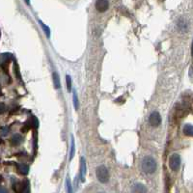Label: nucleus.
I'll use <instances>...</instances> for the list:
<instances>
[{
	"instance_id": "nucleus-1",
	"label": "nucleus",
	"mask_w": 193,
	"mask_h": 193,
	"mask_svg": "<svg viewBox=\"0 0 193 193\" xmlns=\"http://www.w3.org/2000/svg\"><path fill=\"white\" fill-rule=\"evenodd\" d=\"M141 167H142V170L145 174L152 175L156 171V169H158V163H156L155 159L153 158V156L148 155V156H145L143 158Z\"/></svg>"
},
{
	"instance_id": "nucleus-2",
	"label": "nucleus",
	"mask_w": 193,
	"mask_h": 193,
	"mask_svg": "<svg viewBox=\"0 0 193 193\" xmlns=\"http://www.w3.org/2000/svg\"><path fill=\"white\" fill-rule=\"evenodd\" d=\"M96 176L101 184H106L109 180V172L104 165H100L96 169Z\"/></svg>"
},
{
	"instance_id": "nucleus-3",
	"label": "nucleus",
	"mask_w": 193,
	"mask_h": 193,
	"mask_svg": "<svg viewBox=\"0 0 193 193\" xmlns=\"http://www.w3.org/2000/svg\"><path fill=\"white\" fill-rule=\"evenodd\" d=\"M180 163H182V159H180V155L179 154H173L169 158V167L174 172L179 171Z\"/></svg>"
},
{
	"instance_id": "nucleus-4",
	"label": "nucleus",
	"mask_w": 193,
	"mask_h": 193,
	"mask_svg": "<svg viewBox=\"0 0 193 193\" xmlns=\"http://www.w3.org/2000/svg\"><path fill=\"white\" fill-rule=\"evenodd\" d=\"M161 123V116L158 111H154L150 114L149 116V124L155 128V126H158Z\"/></svg>"
},
{
	"instance_id": "nucleus-5",
	"label": "nucleus",
	"mask_w": 193,
	"mask_h": 193,
	"mask_svg": "<svg viewBox=\"0 0 193 193\" xmlns=\"http://www.w3.org/2000/svg\"><path fill=\"white\" fill-rule=\"evenodd\" d=\"M95 8L100 13H104L109 8V0H96Z\"/></svg>"
},
{
	"instance_id": "nucleus-6",
	"label": "nucleus",
	"mask_w": 193,
	"mask_h": 193,
	"mask_svg": "<svg viewBox=\"0 0 193 193\" xmlns=\"http://www.w3.org/2000/svg\"><path fill=\"white\" fill-rule=\"evenodd\" d=\"M86 173H87L86 160L83 156H81V158H80V178H81V182H85Z\"/></svg>"
},
{
	"instance_id": "nucleus-7",
	"label": "nucleus",
	"mask_w": 193,
	"mask_h": 193,
	"mask_svg": "<svg viewBox=\"0 0 193 193\" xmlns=\"http://www.w3.org/2000/svg\"><path fill=\"white\" fill-rule=\"evenodd\" d=\"M132 192L133 193H147V188L143 184L136 183L132 186Z\"/></svg>"
},
{
	"instance_id": "nucleus-8",
	"label": "nucleus",
	"mask_w": 193,
	"mask_h": 193,
	"mask_svg": "<svg viewBox=\"0 0 193 193\" xmlns=\"http://www.w3.org/2000/svg\"><path fill=\"white\" fill-rule=\"evenodd\" d=\"M22 141H23V137L21 134H19V133L13 135V137H12V139H11V142L14 146H19L20 144L22 143Z\"/></svg>"
},
{
	"instance_id": "nucleus-9",
	"label": "nucleus",
	"mask_w": 193,
	"mask_h": 193,
	"mask_svg": "<svg viewBox=\"0 0 193 193\" xmlns=\"http://www.w3.org/2000/svg\"><path fill=\"white\" fill-rule=\"evenodd\" d=\"M52 79H53V85L55 87V89H60V87H61V81H60V77L57 72L54 71L52 74Z\"/></svg>"
},
{
	"instance_id": "nucleus-10",
	"label": "nucleus",
	"mask_w": 193,
	"mask_h": 193,
	"mask_svg": "<svg viewBox=\"0 0 193 193\" xmlns=\"http://www.w3.org/2000/svg\"><path fill=\"white\" fill-rule=\"evenodd\" d=\"M17 166V170L21 175H27L29 172V166L27 164H24V163H19L16 165Z\"/></svg>"
},
{
	"instance_id": "nucleus-11",
	"label": "nucleus",
	"mask_w": 193,
	"mask_h": 193,
	"mask_svg": "<svg viewBox=\"0 0 193 193\" xmlns=\"http://www.w3.org/2000/svg\"><path fill=\"white\" fill-rule=\"evenodd\" d=\"M75 154V139H74V135H71V149H70V156H69V160L71 161L72 158H74Z\"/></svg>"
},
{
	"instance_id": "nucleus-12",
	"label": "nucleus",
	"mask_w": 193,
	"mask_h": 193,
	"mask_svg": "<svg viewBox=\"0 0 193 193\" xmlns=\"http://www.w3.org/2000/svg\"><path fill=\"white\" fill-rule=\"evenodd\" d=\"M184 133L186 136H192L193 135V128L191 124H186L184 126Z\"/></svg>"
},
{
	"instance_id": "nucleus-13",
	"label": "nucleus",
	"mask_w": 193,
	"mask_h": 193,
	"mask_svg": "<svg viewBox=\"0 0 193 193\" xmlns=\"http://www.w3.org/2000/svg\"><path fill=\"white\" fill-rule=\"evenodd\" d=\"M39 23H40V25L42 26V28H43V30H44V32H45L46 37L47 38H50V29H49V27H47L46 24L43 21H41V20H39Z\"/></svg>"
},
{
	"instance_id": "nucleus-14",
	"label": "nucleus",
	"mask_w": 193,
	"mask_h": 193,
	"mask_svg": "<svg viewBox=\"0 0 193 193\" xmlns=\"http://www.w3.org/2000/svg\"><path fill=\"white\" fill-rule=\"evenodd\" d=\"M72 100H74L75 109V110H78V108H79V104H78V99H77L76 91H74V93H72Z\"/></svg>"
},
{
	"instance_id": "nucleus-15",
	"label": "nucleus",
	"mask_w": 193,
	"mask_h": 193,
	"mask_svg": "<svg viewBox=\"0 0 193 193\" xmlns=\"http://www.w3.org/2000/svg\"><path fill=\"white\" fill-rule=\"evenodd\" d=\"M66 84H67V89H68V91L71 92V78L69 75H66Z\"/></svg>"
},
{
	"instance_id": "nucleus-16",
	"label": "nucleus",
	"mask_w": 193,
	"mask_h": 193,
	"mask_svg": "<svg viewBox=\"0 0 193 193\" xmlns=\"http://www.w3.org/2000/svg\"><path fill=\"white\" fill-rule=\"evenodd\" d=\"M66 185H67V190H68V193H74V189H72V185L70 182V179L67 178V180H66Z\"/></svg>"
},
{
	"instance_id": "nucleus-17",
	"label": "nucleus",
	"mask_w": 193,
	"mask_h": 193,
	"mask_svg": "<svg viewBox=\"0 0 193 193\" xmlns=\"http://www.w3.org/2000/svg\"><path fill=\"white\" fill-rule=\"evenodd\" d=\"M10 131V129L9 126H3V128L0 129V134H1L2 136H6Z\"/></svg>"
},
{
	"instance_id": "nucleus-18",
	"label": "nucleus",
	"mask_w": 193,
	"mask_h": 193,
	"mask_svg": "<svg viewBox=\"0 0 193 193\" xmlns=\"http://www.w3.org/2000/svg\"><path fill=\"white\" fill-rule=\"evenodd\" d=\"M6 111V104L4 102H0V114H3Z\"/></svg>"
},
{
	"instance_id": "nucleus-19",
	"label": "nucleus",
	"mask_w": 193,
	"mask_h": 193,
	"mask_svg": "<svg viewBox=\"0 0 193 193\" xmlns=\"http://www.w3.org/2000/svg\"><path fill=\"white\" fill-rule=\"evenodd\" d=\"M32 126H34L35 128H38L39 126V122H38V119L36 118V117H33L32 118V124H31Z\"/></svg>"
},
{
	"instance_id": "nucleus-20",
	"label": "nucleus",
	"mask_w": 193,
	"mask_h": 193,
	"mask_svg": "<svg viewBox=\"0 0 193 193\" xmlns=\"http://www.w3.org/2000/svg\"><path fill=\"white\" fill-rule=\"evenodd\" d=\"M0 193H8V190L6 189L5 188H2V186H0Z\"/></svg>"
},
{
	"instance_id": "nucleus-21",
	"label": "nucleus",
	"mask_w": 193,
	"mask_h": 193,
	"mask_svg": "<svg viewBox=\"0 0 193 193\" xmlns=\"http://www.w3.org/2000/svg\"><path fill=\"white\" fill-rule=\"evenodd\" d=\"M189 76L192 77V67H190V69H189Z\"/></svg>"
},
{
	"instance_id": "nucleus-22",
	"label": "nucleus",
	"mask_w": 193,
	"mask_h": 193,
	"mask_svg": "<svg viewBox=\"0 0 193 193\" xmlns=\"http://www.w3.org/2000/svg\"><path fill=\"white\" fill-rule=\"evenodd\" d=\"M26 2V4H30V0H24Z\"/></svg>"
}]
</instances>
